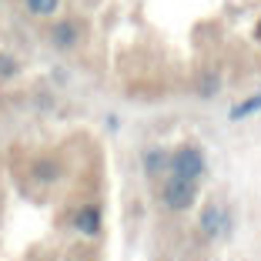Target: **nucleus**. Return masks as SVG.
Instances as JSON below:
<instances>
[{"mask_svg":"<svg viewBox=\"0 0 261 261\" xmlns=\"http://www.w3.org/2000/svg\"><path fill=\"white\" fill-rule=\"evenodd\" d=\"M168 171L177 177H185V181H194L198 185V177L204 174V151L194 144H185V147H177L174 154L168 158Z\"/></svg>","mask_w":261,"mask_h":261,"instance_id":"nucleus-1","label":"nucleus"},{"mask_svg":"<svg viewBox=\"0 0 261 261\" xmlns=\"http://www.w3.org/2000/svg\"><path fill=\"white\" fill-rule=\"evenodd\" d=\"M47 40H50L54 50H77L84 44V23L77 17H57L47 31Z\"/></svg>","mask_w":261,"mask_h":261,"instance_id":"nucleus-2","label":"nucleus"},{"mask_svg":"<svg viewBox=\"0 0 261 261\" xmlns=\"http://www.w3.org/2000/svg\"><path fill=\"white\" fill-rule=\"evenodd\" d=\"M161 201H164L168 211H188V207L198 201V185L171 174L168 181H164V188H161Z\"/></svg>","mask_w":261,"mask_h":261,"instance_id":"nucleus-3","label":"nucleus"},{"mask_svg":"<svg viewBox=\"0 0 261 261\" xmlns=\"http://www.w3.org/2000/svg\"><path fill=\"white\" fill-rule=\"evenodd\" d=\"M198 228L204 231V238H207V241H218V238H224V234H228L231 218H228V211H224V207L218 204V201H207V204L201 207Z\"/></svg>","mask_w":261,"mask_h":261,"instance_id":"nucleus-4","label":"nucleus"},{"mask_svg":"<svg viewBox=\"0 0 261 261\" xmlns=\"http://www.w3.org/2000/svg\"><path fill=\"white\" fill-rule=\"evenodd\" d=\"M100 228H104V215H100L97 204H81L74 211V231L84 234V238H97Z\"/></svg>","mask_w":261,"mask_h":261,"instance_id":"nucleus-5","label":"nucleus"},{"mask_svg":"<svg viewBox=\"0 0 261 261\" xmlns=\"http://www.w3.org/2000/svg\"><path fill=\"white\" fill-rule=\"evenodd\" d=\"M31 177L37 181V185H57V181L64 177V168H61L57 158H40V161H34Z\"/></svg>","mask_w":261,"mask_h":261,"instance_id":"nucleus-6","label":"nucleus"},{"mask_svg":"<svg viewBox=\"0 0 261 261\" xmlns=\"http://www.w3.org/2000/svg\"><path fill=\"white\" fill-rule=\"evenodd\" d=\"M23 10L37 20H44V17H54L61 10V0H23Z\"/></svg>","mask_w":261,"mask_h":261,"instance_id":"nucleus-7","label":"nucleus"},{"mask_svg":"<svg viewBox=\"0 0 261 261\" xmlns=\"http://www.w3.org/2000/svg\"><path fill=\"white\" fill-rule=\"evenodd\" d=\"M20 70H23L20 57H14L10 50H0V84H7V81L20 77Z\"/></svg>","mask_w":261,"mask_h":261,"instance_id":"nucleus-8","label":"nucleus"},{"mask_svg":"<svg viewBox=\"0 0 261 261\" xmlns=\"http://www.w3.org/2000/svg\"><path fill=\"white\" fill-rule=\"evenodd\" d=\"M168 151H161V147H151V151L144 154V171L147 174H161L164 168H168Z\"/></svg>","mask_w":261,"mask_h":261,"instance_id":"nucleus-9","label":"nucleus"},{"mask_svg":"<svg viewBox=\"0 0 261 261\" xmlns=\"http://www.w3.org/2000/svg\"><path fill=\"white\" fill-rule=\"evenodd\" d=\"M261 111V94H254V97H248V100H241V104H234L231 108V121H245V117H251V114H258Z\"/></svg>","mask_w":261,"mask_h":261,"instance_id":"nucleus-10","label":"nucleus"},{"mask_svg":"<svg viewBox=\"0 0 261 261\" xmlns=\"http://www.w3.org/2000/svg\"><path fill=\"white\" fill-rule=\"evenodd\" d=\"M215 87H218V77H207L204 84H201V97H211V94H215Z\"/></svg>","mask_w":261,"mask_h":261,"instance_id":"nucleus-11","label":"nucleus"},{"mask_svg":"<svg viewBox=\"0 0 261 261\" xmlns=\"http://www.w3.org/2000/svg\"><path fill=\"white\" fill-rule=\"evenodd\" d=\"M254 37H258V44H261V20H258V27H254Z\"/></svg>","mask_w":261,"mask_h":261,"instance_id":"nucleus-12","label":"nucleus"}]
</instances>
